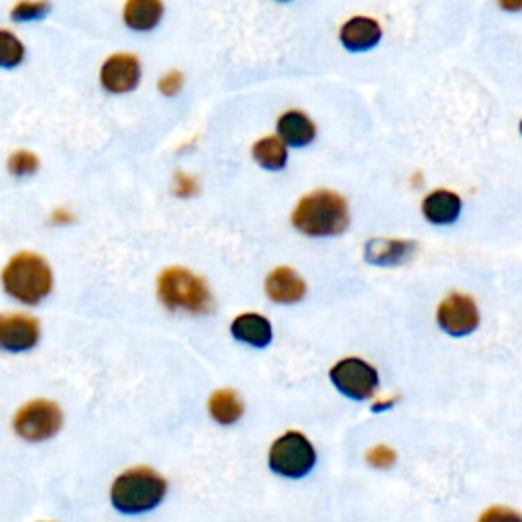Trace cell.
<instances>
[{
	"instance_id": "30bf717a",
	"label": "cell",
	"mask_w": 522,
	"mask_h": 522,
	"mask_svg": "<svg viewBox=\"0 0 522 522\" xmlns=\"http://www.w3.org/2000/svg\"><path fill=\"white\" fill-rule=\"evenodd\" d=\"M141 78V64L131 54H115L104 62L100 70V82L109 92H131Z\"/></svg>"
},
{
	"instance_id": "6da1fadb",
	"label": "cell",
	"mask_w": 522,
	"mask_h": 522,
	"mask_svg": "<svg viewBox=\"0 0 522 522\" xmlns=\"http://www.w3.org/2000/svg\"><path fill=\"white\" fill-rule=\"evenodd\" d=\"M292 223L298 231L310 237L339 235L349 225L347 202L341 194L331 190L312 192L298 202Z\"/></svg>"
},
{
	"instance_id": "ffe728a7",
	"label": "cell",
	"mask_w": 522,
	"mask_h": 522,
	"mask_svg": "<svg viewBox=\"0 0 522 522\" xmlns=\"http://www.w3.org/2000/svg\"><path fill=\"white\" fill-rule=\"evenodd\" d=\"M23 58V43L11 31H0V68H15L23 62Z\"/></svg>"
},
{
	"instance_id": "7402d4cb",
	"label": "cell",
	"mask_w": 522,
	"mask_h": 522,
	"mask_svg": "<svg viewBox=\"0 0 522 522\" xmlns=\"http://www.w3.org/2000/svg\"><path fill=\"white\" fill-rule=\"evenodd\" d=\"M47 11H49L47 3H19L17 7H13L11 15L15 21H33V19H41Z\"/></svg>"
},
{
	"instance_id": "e0dca14e",
	"label": "cell",
	"mask_w": 522,
	"mask_h": 522,
	"mask_svg": "<svg viewBox=\"0 0 522 522\" xmlns=\"http://www.w3.org/2000/svg\"><path fill=\"white\" fill-rule=\"evenodd\" d=\"M278 133L288 145L304 147L315 139L317 129H315V123H312L304 113L290 111V113L282 115V119L278 121Z\"/></svg>"
},
{
	"instance_id": "7c38bea8",
	"label": "cell",
	"mask_w": 522,
	"mask_h": 522,
	"mask_svg": "<svg viewBox=\"0 0 522 522\" xmlns=\"http://www.w3.org/2000/svg\"><path fill=\"white\" fill-rule=\"evenodd\" d=\"M266 292L278 304H294L304 298L306 286L304 280L294 270L278 268L268 276Z\"/></svg>"
},
{
	"instance_id": "9a60e30c",
	"label": "cell",
	"mask_w": 522,
	"mask_h": 522,
	"mask_svg": "<svg viewBox=\"0 0 522 522\" xmlns=\"http://www.w3.org/2000/svg\"><path fill=\"white\" fill-rule=\"evenodd\" d=\"M231 333L237 341L253 347H266L272 341V325L261 315H241L233 321Z\"/></svg>"
},
{
	"instance_id": "8fae6325",
	"label": "cell",
	"mask_w": 522,
	"mask_h": 522,
	"mask_svg": "<svg viewBox=\"0 0 522 522\" xmlns=\"http://www.w3.org/2000/svg\"><path fill=\"white\" fill-rule=\"evenodd\" d=\"M416 243L398 239H372L365 245V259L374 266H398L412 257Z\"/></svg>"
},
{
	"instance_id": "9c48e42d",
	"label": "cell",
	"mask_w": 522,
	"mask_h": 522,
	"mask_svg": "<svg viewBox=\"0 0 522 522\" xmlns=\"http://www.w3.org/2000/svg\"><path fill=\"white\" fill-rule=\"evenodd\" d=\"M39 341V323L29 315H0V349L27 351Z\"/></svg>"
},
{
	"instance_id": "4fadbf2b",
	"label": "cell",
	"mask_w": 522,
	"mask_h": 522,
	"mask_svg": "<svg viewBox=\"0 0 522 522\" xmlns=\"http://www.w3.org/2000/svg\"><path fill=\"white\" fill-rule=\"evenodd\" d=\"M380 39H382L380 25L368 17H355L347 21L341 31V41L351 51L372 49L380 43Z\"/></svg>"
},
{
	"instance_id": "52a82bcc",
	"label": "cell",
	"mask_w": 522,
	"mask_h": 522,
	"mask_svg": "<svg viewBox=\"0 0 522 522\" xmlns=\"http://www.w3.org/2000/svg\"><path fill=\"white\" fill-rule=\"evenodd\" d=\"M331 380L335 388L353 400H368L378 390V372L357 357L341 359L331 370Z\"/></svg>"
},
{
	"instance_id": "5b68a950",
	"label": "cell",
	"mask_w": 522,
	"mask_h": 522,
	"mask_svg": "<svg viewBox=\"0 0 522 522\" xmlns=\"http://www.w3.org/2000/svg\"><path fill=\"white\" fill-rule=\"evenodd\" d=\"M317 463L315 447L302 433H286L282 435L270 449V467L278 476L284 478H304Z\"/></svg>"
},
{
	"instance_id": "cb8c5ba5",
	"label": "cell",
	"mask_w": 522,
	"mask_h": 522,
	"mask_svg": "<svg viewBox=\"0 0 522 522\" xmlns=\"http://www.w3.org/2000/svg\"><path fill=\"white\" fill-rule=\"evenodd\" d=\"M180 88H182V74L180 72H170L160 80V92H164L166 96L178 94Z\"/></svg>"
},
{
	"instance_id": "8992f818",
	"label": "cell",
	"mask_w": 522,
	"mask_h": 522,
	"mask_svg": "<svg viewBox=\"0 0 522 522\" xmlns=\"http://www.w3.org/2000/svg\"><path fill=\"white\" fill-rule=\"evenodd\" d=\"M62 429V410L56 402L33 400L15 416V431L25 441H45Z\"/></svg>"
},
{
	"instance_id": "2e32d148",
	"label": "cell",
	"mask_w": 522,
	"mask_h": 522,
	"mask_svg": "<svg viewBox=\"0 0 522 522\" xmlns=\"http://www.w3.org/2000/svg\"><path fill=\"white\" fill-rule=\"evenodd\" d=\"M164 17V5L158 0H131L125 5L123 19L133 31H151Z\"/></svg>"
},
{
	"instance_id": "ba28073f",
	"label": "cell",
	"mask_w": 522,
	"mask_h": 522,
	"mask_svg": "<svg viewBox=\"0 0 522 522\" xmlns=\"http://www.w3.org/2000/svg\"><path fill=\"white\" fill-rule=\"evenodd\" d=\"M441 329L453 337L474 333L480 325V312L476 302L465 294H451L443 300L437 312Z\"/></svg>"
},
{
	"instance_id": "4316f807",
	"label": "cell",
	"mask_w": 522,
	"mask_h": 522,
	"mask_svg": "<svg viewBox=\"0 0 522 522\" xmlns=\"http://www.w3.org/2000/svg\"><path fill=\"white\" fill-rule=\"evenodd\" d=\"M520 131H522V123H520Z\"/></svg>"
},
{
	"instance_id": "5bb4252c",
	"label": "cell",
	"mask_w": 522,
	"mask_h": 522,
	"mask_svg": "<svg viewBox=\"0 0 522 522\" xmlns=\"http://www.w3.org/2000/svg\"><path fill=\"white\" fill-rule=\"evenodd\" d=\"M423 213L433 225H451L461 213V200L455 192L437 190L425 198Z\"/></svg>"
},
{
	"instance_id": "277c9868",
	"label": "cell",
	"mask_w": 522,
	"mask_h": 522,
	"mask_svg": "<svg viewBox=\"0 0 522 522\" xmlns=\"http://www.w3.org/2000/svg\"><path fill=\"white\" fill-rule=\"evenodd\" d=\"M158 294L170 310L206 312L213 304L204 280L186 268H170L162 272L158 278Z\"/></svg>"
},
{
	"instance_id": "3957f363",
	"label": "cell",
	"mask_w": 522,
	"mask_h": 522,
	"mask_svg": "<svg viewBox=\"0 0 522 522\" xmlns=\"http://www.w3.org/2000/svg\"><path fill=\"white\" fill-rule=\"evenodd\" d=\"M3 286L23 304H39L54 288V274L41 255L25 251L15 255L3 270Z\"/></svg>"
},
{
	"instance_id": "7a4b0ae2",
	"label": "cell",
	"mask_w": 522,
	"mask_h": 522,
	"mask_svg": "<svg viewBox=\"0 0 522 522\" xmlns=\"http://www.w3.org/2000/svg\"><path fill=\"white\" fill-rule=\"evenodd\" d=\"M168 492L166 480L149 467L121 474L111 488V502L123 514H143L158 508Z\"/></svg>"
},
{
	"instance_id": "603a6c76",
	"label": "cell",
	"mask_w": 522,
	"mask_h": 522,
	"mask_svg": "<svg viewBox=\"0 0 522 522\" xmlns=\"http://www.w3.org/2000/svg\"><path fill=\"white\" fill-rule=\"evenodd\" d=\"M480 522H522V514L506 506H492L480 516Z\"/></svg>"
},
{
	"instance_id": "ac0fdd59",
	"label": "cell",
	"mask_w": 522,
	"mask_h": 522,
	"mask_svg": "<svg viewBox=\"0 0 522 522\" xmlns=\"http://www.w3.org/2000/svg\"><path fill=\"white\" fill-rule=\"evenodd\" d=\"M208 410H211L213 419L221 425H233L243 416V404L233 390L215 392L211 396V402H208Z\"/></svg>"
},
{
	"instance_id": "d6986e66",
	"label": "cell",
	"mask_w": 522,
	"mask_h": 522,
	"mask_svg": "<svg viewBox=\"0 0 522 522\" xmlns=\"http://www.w3.org/2000/svg\"><path fill=\"white\" fill-rule=\"evenodd\" d=\"M253 158L261 168L282 170L288 160V151L278 137H264L253 145Z\"/></svg>"
},
{
	"instance_id": "44dd1931",
	"label": "cell",
	"mask_w": 522,
	"mask_h": 522,
	"mask_svg": "<svg viewBox=\"0 0 522 522\" xmlns=\"http://www.w3.org/2000/svg\"><path fill=\"white\" fill-rule=\"evenodd\" d=\"M39 168V158L31 151L19 149L9 158V172L13 176H31Z\"/></svg>"
},
{
	"instance_id": "d4e9b609",
	"label": "cell",
	"mask_w": 522,
	"mask_h": 522,
	"mask_svg": "<svg viewBox=\"0 0 522 522\" xmlns=\"http://www.w3.org/2000/svg\"><path fill=\"white\" fill-rule=\"evenodd\" d=\"M396 455L394 451H390L388 447H376L370 455H368V461L374 463L376 467H390L394 463Z\"/></svg>"
},
{
	"instance_id": "484cf974",
	"label": "cell",
	"mask_w": 522,
	"mask_h": 522,
	"mask_svg": "<svg viewBox=\"0 0 522 522\" xmlns=\"http://www.w3.org/2000/svg\"><path fill=\"white\" fill-rule=\"evenodd\" d=\"M176 194L178 196H192L196 192V182L184 174L176 176Z\"/></svg>"
}]
</instances>
